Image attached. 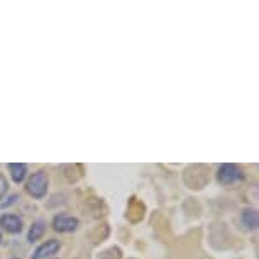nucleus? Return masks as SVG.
<instances>
[{"mask_svg":"<svg viewBox=\"0 0 259 259\" xmlns=\"http://www.w3.org/2000/svg\"><path fill=\"white\" fill-rule=\"evenodd\" d=\"M241 224L247 231H256L257 226H259V215H257V210L256 208H244L241 212Z\"/></svg>","mask_w":259,"mask_h":259,"instance_id":"obj_9","label":"nucleus"},{"mask_svg":"<svg viewBox=\"0 0 259 259\" xmlns=\"http://www.w3.org/2000/svg\"><path fill=\"white\" fill-rule=\"evenodd\" d=\"M48 187H50V177H48L46 169H37L29 177L26 183V192L31 195L32 198L42 200L48 193Z\"/></svg>","mask_w":259,"mask_h":259,"instance_id":"obj_2","label":"nucleus"},{"mask_svg":"<svg viewBox=\"0 0 259 259\" xmlns=\"http://www.w3.org/2000/svg\"><path fill=\"white\" fill-rule=\"evenodd\" d=\"M85 203H87V212L92 213L94 217H102L107 212L105 202L102 198H89Z\"/></svg>","mask_w":259,"mask_h":259,"instance_id":"obj_13","label":"nucleus"},{"mask_svg":"<svg viewBox=\"0 0 259 259\" xmlns=\"http://www.w3.org/2000/svg\"><path fill=\"white\" fill-rule=\"evenodd\" d=\"M7 169H9V175H11L12 182L17 185L22 183L27 177V166L24 163H9Z\"/></svg>","mask_w":259,"mask_h":259,"instance_id":"obj_10","label":"nucleus"},{"mask_svg":"<svg viewBox=\"0 0 259 259\" xmlns=\"http://www.w3.org/2000/svg\"><path fill=\"white\" fill-rule=\"evenodd\" d=\"M46 232V221L39 219V221H34L29 227V232H27V241L29 242H36L39 241Z\"/></svg>","mask_w":259,"mask_h":259,"instance_id":"obj_12","label":"nucleus"},{"mask_svg":"<svg viewBox=\"0 0 259 259\" xmlns=\"http://www.w3.org/2000/svg\"><path fill=\"white\" fill-rule=\"evenodd\" d=\"M183 183L190 190H203L210 183V168L205 164H190L183 171Z\"/></svg>","mask_w":259,"mask_h":259,"instance_id":"obj_1","label":"nucleus"},{"mask_svg":"<svg viewBox=\"0 0 259 259\" xmlns=\"http://www.w3.org/2000/svg\"><path fill=\"white\" fill-rule=\"evenodd\" d=\"M7 192H9V182H7L6 175L0 173V203H2V200L7 195Z\"/></svg>","mask_w":259,"mask_h":259,"instance_id":"obj_16","label":"nucleus"},{"mask_svg":"<svg viewBox=\"0 0 259 259\" xmlns=\"http://www.w3.org/2000/svg\"><path fill=\"white\" fill-rule=\"evenodd\" d=\"M146 213V205L141 202L138 197H131L127 202V210H125V219L131 224H138L144 219Z\"/></svg>","mask_w":259,"mask_h":259,"instance_id":"obj_5","label":"nucleus"},{"mask_svg":"<svg viewBox=\"0 0 259 259\" xmlns=\"http://www.w3.org/2000/svg\"><path fill=\"white\" fill-rule=\"evenodd\" d=\"M100 259H122V251L117 246H112L105 249L104 252H100Z\"/></svg>","mask_w":259,"mask_h":259,"instance_id":"obj_15","label":"nucleus"},{"mask_svg":"<svg viewBox=\"0 0 259 259\" xmlns=\"http://www.w3.org/2000/svg\"><path fill=\"white\" fill-rule=\"evenodd\" d=\"M219 239H222L221 249H227L229 246H231V242L226 241V239L231 241V232H229V229L224 222H213L212 226H210V244L215 246Z\"/></svg>","mask_w":259,"mask_h":259,"instance_id":"obj_6","label":"nucleus"},{"mask_svg":"<svg viewBox=\"0 0 259 259\" xmlns=\"http://www.w3.org/2000/svg\"><path fill=\"white\" fill-rule=\"evenodd\" d=\"M246 180V173L242 171V168L239 164L226 163L222 164L217 171V182L221 185H237L242 183Z\"/></svg>","mask_w":259,"mask_h":259,"instance_id":"obj_3","label":"nucleus"},{"mask_svg":"<svg viewBox=\"0 0 259 259\" xmlns=\"http://www.w3.org/2000/svg\"><path fill=\"white\" fill-rule=\"evenodd\" d=\"M78 227H80V221H78L75 215L58 213L56 217L53 219V229L60 234H71V232H75Z\"/></svg>","mask_w":259,"mask_h":259,"instance_id":"obj_4","label":"nucleus"},{"mask_svg":"<svg viewBox=\"0 0 259 259\" xmlns=\"http://www.w3.org/2000/svg\"><path fill=\"white\" fill-rule=\"evenodd\" d=\"M50 259H56V257H50Z\"/></svg>","mask_w":259,"mask_h":259,"instance_id":"obj_19","label":"nucleus"},{"mask_svg":"<svg viewBox=\"0 0 259 259\" xmlns=\"http://www.w3.org/2000/svg\"><path fill=\"white\" fill-rule=\"evenodd\" d=\"M61 169H63V177H65L68 183H76L83 177L81 164H65L61 166Z\"/></svg>","mask_w":259,"mask_h":259,"instance_id":"obj_11","label":"nucleus"},{"mask_svg":"<svg viewBox=\"0 0 259 259\" xmlns=\"http://www.w3.org/2000/svg\"><path fill=\"white\" fill-rule=\"evenodd\" d=\"M17 198H19V195H11V197L7 198V202L0 203V207H11V205H14V203L17 202Z\"/></svg>","mask_w":259,"mask_h":259,"instance_id":"obj_17","label":"nucleus"},{"mask_svg":"<svg viewBox=\"0 0 259 259\" xmlns=\"http://www.w3.org/2000/svg\"><path fill=\"white\" fill-rule=\"evenodd\" d=\"M0 227L4 229L7 234H21L22 229H24V222L19 215H14V213H4L0 215Z\"/></svg>","mask_w":259,"mask_h":259,"instance_id":"obj_7","label":"nucleus"},{"mask_svg":"<svg viewBox=\"0 0 259 259\" xmlns=\"http://www.w3.org/2000/svg\"><path fill=\"white\" fill-rule=\"evenodd\" d=\"M0 244H2V234H0Z\"/></svg>","mask_w":259,"mask_h":259,"instance_id":"obj_18","label":"nucleus"},{"mask_svg":"<svg viewBox=\"0 0 259 259\" xmlns=\"http://www.w3.org/2000/svg\"><path fill=\"white\" fill-rule=\"evenodd\" d=\"M61 249V242L58 241V239H48L41 244V246L36 247V251L32 252V259H48L51 256H55V254Z\"/></svg>","mask_w":259,"mask_h":259,"instance_id":"obj_8","label":"nucleus"},{"mask_svg":"<svg viewBox=\"0 0 259 259\" xmlns=\"http://www.w3.org/2000/svg\"><path fill=\"white\" fill-rule=\"evenodd\" d=\"M109 234H110V229L107 224H102V226H97L92 229V232H90V239H92V242L94 244H100V242H104L107 237H109Z\"/></svg>","mask_w":259,"mask_h":259,"instance_id":"obj_14","label":"nucleus"}]
</instances>
